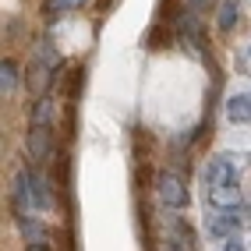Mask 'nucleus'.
Segmentation results:
<instances>
[{
	"label": "nucleus",
	"mask_w": 251,
	"mask_h": 251,
	"mask_svg": "<svg viewBox=\"0 0 251 251\" xmlns=\"http://www.w3.org/2000/svg\"><path fill=\"white\" fill-rule=\"evenodd\" d=\"M241 223V216L233 209H216L209 220H205V233H212V237H226V233H233Z\"/></svg>",
	"instance_id": "nucleus-5"
},
{
	"label": "nucleus",
	"mask_w": 251,
	"mask_h": 251,
	"mask_svg": "<svg viewBox=\"0 0 251 251\" xmlns=\"http://www.w3.org/2000/svg\"><path fill=\"white\" fill-rule=\"evenodd\" d=\"M14 89H18V64H14V60H4V64H0V92L11 96Z\"/></svg>",
	"instance_id": "nucleus-13"
},
{
	"label": "nucleus",
	"mask_w": 251,
	"mask_h": 251,
	"mask_svg": "<svg viewBox=\"0 0 251 251\" xmlns=\"http://www.w3.org/2000/svg\"><path fill=\"white\" fill-rule=\"evenodd\" d=\"M14 212H39L36 209V191H32V170H22L14 177Z\"/></svg>",
	"instance_id": "nucleus-3"
},
{
	"label": "nucleus",
	"mask_w": 251,
	"mask_h": 251,
	"mask_svg": "<svg viewBox=\"0 0 251 251\" xmlns=\"http://www.w3.org/2000/svg\"><path fill=\"white\" fill-rule=\"evenodd\" d=\"M180 32L195 50H202V28H198V18L195 14H180Z\"/></svg>",
	"instance_id": "nucleus-14"
},
{
	"label": "nucleus",
	"mask_w": 251,
	"mask_h": 251,
	"mask_svg": "<svg viewBox=\"0 0 251 251\" xmlns=\"http://www.w3.org/2000/svg\"><path fill=\"white\" fill-rule=\"evenodd\" d=\"M50 81H53V68L43 64V60H32V68H28V89H32V96H46Z\"/></svg>",
	"instance_id": "nucleus-8"
},
{
	"label": "nucleus",
	"mask_w": 251,
	"mask_h": 251,
	"mask_svg": "<svg viewBox=\"0 0 251 251\" xmlns=\"http://www.w3.org/2000/svg\"><path fill=\"white\" fill-rule=\"evenodd\" d=\"M223 248H226V251H241V248H244V241L237 237V233H226V237H223Z\"/></svg>",
	"instance_id": "nucleus-17"
},
{
	"label": "nucleus",
	"mask_w": 251,
	"mask_h": 251,
	"mask_svg": "<svg viewBox=\"0 0 251 251\" xmlns=\"http://www.w3.org/2000/svg\"><path fill=\"white\" fill-rule=\"evenodd\" d=\"M209 4H212V0H188V7H191V11H205Z\"/></svg>",
	"instance_id": "nucleus-18"
},
{
	"label": "nucleus",
	"mask_w": 251,
	"mask_h": 251,
	"mask_svg": "<svg viewBox=\"0 0 251 251\" xmlns=\"http://www.w3.org/2000/svg\"><path fill=\"white\" fill-rule=\"evenodd\" d=\"M226 117L237 121V124L251 121V96H230L226 99Z\"/></svg>",
	"instance_id": "nucleus-11"
},
{
	"label": "nucleus",
	"mask_w": 251,
	"mask_h": 251,
	"mask_svg": "<svg viewBox=\"0 0 251 251\" xmlns=\"http://www.w3.org/2000/svg\"><path fill=\"white\" fill-rule=\"evenodd\" d=\"M223 180H237V170H233V159L226 156H216L209 166H205V184H223Z\"/></svg>",
	"instance_id": "nucleus-7"
},
{
	"label": "nucleus",
	"mask_w": 251,
	"mask_h": 251,
	"mask_svg": "<svg viewBox=\"0 0 251 251\" xmlns=\"http://www.w3.org/2000/svg\"><path fill=\"white\" fill-rule=\"evenodd\" d=\"M18 230H22V237H25L28 248H50V233H46V223L39 220V216L22 212L18 216Z\"/></svg>",
	"instance_id": "nucleus-2"
},
{
	"label": "nucleus",
	"mask_w": 251,
	"mask_h": 251,
	"mask_svg": "<svg viewBox=\"0 0 251 251\" xmlns=\"http://www.w3.org/2000/svg\"><path fill=\"white\" fill-rule=\"evenodd\" d=\"M53 113H57L53 99H50V96H39V103L32 106V124H50V121H53Z\"/></svg>",
	"instance_id": "nucleus-15"
},
{
	"label": "nucleus",
	"mask_w": 251,
	"mask_h": 251,
	"mask_svg": "<svg viewBox=\"0 0 251 251\" xmlns=\"http://www.w3.org/2000/svg\"><path fill=\"white\" fill-rule=\"evenodd\" d=\"M237 0H223V4H220V11H216V28H220V32H230L233 25H237Z\"/></svg>",
	"instance_id": "nucleus-12"
},
{
	"label": "nucleus",
	"mask_w": 251,
	"mask_h": 251,
	"mask_svg": "<svg viewBox=\"0 0 251 251\" xmlns=\"http://www.w3.org/2000/svg\"><path fill=\"white\" fill-rule=\"evenodd\" d=\"M209 202L212 209H237L241 205V180H223L209 188Z\"/></svg>",
	"instance_id": "nucleus-4"
},
{
	"label": "nucleus",
	"mask_w": 251,
	"mask_h": 251,
	"mask_svg": "<svg viewBox=\"0 0 251 251\" xmlns=\"http://www.w3.org/2000/svg\"><path fill=\"white\" fill-rule=\"evenodd\" d=\"M25 149L32 159H46L50 156V124H32L28 138H25Z\"/></svg>",
	"instance_id": "nucleus-6"
},
{
	"label": "nucleus",
	"mask_w": 251,
	"mask_h": 251,
	"mask_svg": "<svg viewBox=\"0 0 251 251\" xmlns=\"http://www.w3.org/2000/svg\"><path fill=\"white\" fill-rule=\"evenodd\" d=\"M32 191H36V209L46 212V209H53V195H50V180L43 174L32 170Z\"/></svg>",
	"instance_id": "nucleus-10"
},
{
	"label": "nucleus",
	"mask_w": 251,
	"mask_h": 251,
	"mask_svg": "<svg viewBox=\"0 0 251 251\" xmlns=\"http://www.w3.org/2000/svg\"><path fill=\"white\" fill-rule=\"evenodd\" d=\"M156 195L166 209H184L188 205V188H184V180L174 174V170H163L156 177Z\"/></svg>",
	"instance_id": "nucleus-1"
},
{
	"label": "nucleus",
	"mask_w": 251,
	"mask_h": 251,
	"mask_svg": "<svg viewBox=\"0 0 251 251\" xmlns=\"http://www.w3.org/2000/svg\"><path fill=\"white\" fill-rule=\"evenodd\" d=\"M36 60L50 64V68H57V64H60V57H57V50L50 46V43H39V46H36Z\"/></svg>",
	"instance_id": "nucleus-16"
},
{
	"label": "nucleus",
	"mask_w": 251,
	"mask_h": 251,
	"mask_svg": "<svg viewBox=\"0 0 251 251\" xmlns=\"http://www.w3.org/2000/svg\"><path fill=\"white\" fill-rule=\"evenodd\" d=\"M78 7H85V0H46V4H43V18L46 22H57L60 14H71Z\"/></svg>",
	"instance_id": "nucleus-9"
}]
</instances>
